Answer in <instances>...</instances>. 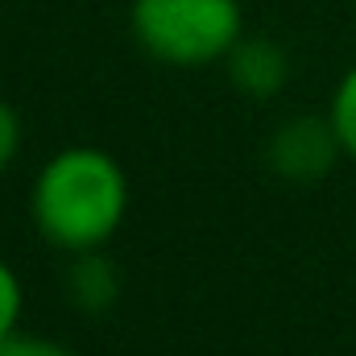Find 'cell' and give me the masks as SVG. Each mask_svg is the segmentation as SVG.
Wrapping results in <instances>:
<instances>
[{
	"label": "cell",
	"instance_id": "277c9868",
	"mask_svg": "<svg viewBox=\"0 0 356 356\" xmlns=\"http://www.w3.org/2000/svg\"><path fill=\"white\" fill-rule=\"evenodd\" d=\"M224 63H228V79L245 95H257V99L277 95V91L286 88V79H290V58H286V50L273 38L245 33Z\"/></svg>",
	"mask_w": 356,
	"mask_h": 356
},
{
	"label": "cell",
	"instance_id": "8992f818",
	"mask_svg": "<svg viewBox=\"0 0 356 356\" xmlns=\"http://www.w3.org/2000/svg\"><path fill=\"white\" fill-rule=\"evenodd\" d=\"M327 116H332V129L344 145V154L356 162V67L344 71V79L332 91V104H327Z\"/></svg>",
	"mask_w": 356,
	"mask_h": 356
},
{
	"label": "cell",
	"instance_id": "3957f363",
	"mask_svg": "<svg viewBox=\"0 0 356 356\" xmlns=\"http://www.w3.org/2000/svg\"><path fill=\"white\" fill-rule=\"evenodd\" d=\"M344 154L332 116H294L286 124L273 129L266 141V162L269 170L286 182H319L336 166V158Z\"/></svg>",
	"mask_w": 356,
	"mask_h": 356
},
{
	"label": "cell",
	"instance_id": "52a82bcc",
	"mask_svg": "<svg viewBox=\"0 0 356 356\" xmlns=\"http://www.w3.org/2000/svg\"><path fill=\"white\" fill-rule=\"evenodd\" d=\"M21 311H25V286L17 277V269L0 261V344L21 332Z\"/></svg>",
	"mask_w": 356,
	"mask_h": 356
},
{
	"label": "cell",
	"instance_id": "9c48e42d",
	"mask_svg": "<svg viewBox=\"0 0 356 356\" xmlns=\"http://www.w3.org/2000/svg\"><path fill=\"white\" fill-rule=\"evenodd\" d=\"M21 154V116L8 99H0V175L17 162Z\"/></svg>",
	"mask_w": 356,
	"mask_h": 356
},
{
	"label": "cell",
	"instance_id": "7a4b0ae2",
	"mask_svg": "<svg viewBox=\"0 0 356 356\" xmlns=\"http://www.w3.org/2000/svg\"><path fill=\"white\" fill-rule=\"evenodd\" d=\"M129 29L137 46L170 67L224 63L245 38L241 0H133Z\"/></svg>",
	"mask_w": 356,
	"mask_h": 356
},
{
	"label": "cell",
	"instance_id": "ba28073f",
	"mask_svg": "<svg viewBox=\"0 0 356 356\" xmlns=\"http://www.w3.org/2000/svg\"><path fill=\"white\" fill-rule=\"evenodd\" d=\"M0 356H75L67 344L58 340H46V336H29V332H17L0 344Z\"/></svg>",
	"mask_w": 356,
	"mask_h": 356
},
{
	"label": "cell",
	"instance_id": "5b68a950",
	"mask_svg": "<svg viewBox=\"0 0 356 356\" xmlns=\"http://www.w3.org/2000/svg\"><path fill=\"white\" fill-rule=\"evenodd\" d=\"M67 298L79 311H88V315H104L120 298V273H116V266L99 249L75 253L71 269H67Z\"/></svg>",
	"mask_w": 356,
	"mask_h": 356
},
{
	"label": "cell",
	"instance_id": "6da1fadb",
	"mask_svg": "<svg viewBox=\"0 0 356 356\" xmlns=\"http://www.w3.org/2000/svg\"><path fill=\"white\" fill-rule=\"evenodd\" d=\"M129 216V175L99 145L58 149L29 186V220L38 236L63 253L104 249Z\"/></svg>",
	"mask_w": 356,
	"mask_h": 356
}]
</instances>
